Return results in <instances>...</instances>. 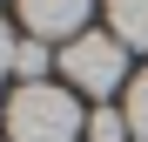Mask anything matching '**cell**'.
<instances>
[{
    "label": "cell",
    "instance_id": "6da1fadb",
    "mask_svg": "<svg viewBox=\"0 0 148 142\" xmlns=\"http://www.w3.org/2000/svg\"><path fill=\"white\" fill-rule=\"evenodd\" d=\"M81 129H88V115L74 108V88L34 81V88H14V102H7V142H74Z\"/></svg>",
    "mask_w": 148,
    "mask_h": 142
},
{
    "label": "cell",
    "instance_id": "7a4b0ae2",
    "mask_svg": "<svg viewBox=\"0 0 148 142\" xmlns=\"http://www.w3.org/2000/svg\"><path fill=\"white\" fill-rule=\"evenodd\" d=\"M61 75L81 95H114L121 75H128V47H121L114 34H81V41L61 47Z\"/></svg>",
    "mask_w": 148,
    "mask_h": 142
},
{
    "label": "cell",
    "instance_id": "3957f363",
    "mask_svg": "<svg viewBox=\"0 0 148 142\" xmlns=\"http://www.w3.org/2000/svg\"><path fill=\"white\" fill-rule=\"evenodd\" d=\"M94 0H20V20H27V41H81L88 34Z\"/></svg>",
    "mask_w": 148,
    "mask_h": 142
},
{
    "label": "cell",
    "instance_id": "277c9868",
    "mask_svg": "<svg viewBox=\"0 0 148 142\" xmlns=\"http://www.w3.org/2000/svg\"><path fill=\"white\" fill-rule=\"evenodd\" d=\"M108 34L148 54V0H108Z\"/></svg>",
    "mask_w": 148,
    "mask_h": 142
},
{
    "label": "cell",
    "instance_id": "5b68a950",
    "mask_svg": "<svg viewBox=\"0 0 148 142\" xmlns=\"http://www.w3.org/2000/svg\"><path fill=\"white\" fill-rule=\"evenodd\" d=\"M47 41H20V54H14V75H20V88H34V81H47Z\"/></svg>",
    "mask_w": 148,
    "mask_h": 142
},
{
    "label": "cell",
    "instance_id": "8992f818",
    "mask_svg": "<svg viewBox=\"0 0 148 142\" xmlns=\"http://www.w3.org/2000/svg\"><path fill=\"white\" fill-rule=\"evenodd\" d=\"M88 135H94V142H128L135 129H128V115H114V108H94V115H88Z\"/></svg>",
    "mask_w": 148,
    "mask_h": 142
},
{
    "label": "cell",
    "instance_id": "52a82bcc",
    "mask_svg": "<svg viewBox=\"0 0 148 142\" xmlns=\"http://www.w3.org/2000/svg\"><path fill=\"white\" fill-rule=\"evenodd\" d=\"M121 115H128V129H135V135H148V68L128 81V108H121Z\"/></svg>",
    "mask_w": 148,
    "mask_h": 142
},
{
    "label": "cell",
    "instance_id": "ba28073f",
    "mask_svg": "<svg viewBox=\"0 0 148 142\" xmlns=\"http://www.w3.org/2000/svg\"><path fill=\"white\" fill-rule=\"evenodd\" d=\"M14 54H20V41H14V27H7V20H0V75L14 68Z\"/></svg>",
    "mask_w": 148,
    "mask_h": 142
},
{
    "label": "cell",
    "instance_id": "9c48e42d",
    "mask_svg": "<svg viewBox=\"0 0 148 142\" xmlns=\"http://www.w3.org/2000/svg\"><path fill=\"white\" fill-rule=\"evenodd\" d=\"M0 122H7V108H0Z\"/></svg>",
    "mask_w": 148,
    "mask_h": 142
}]
</instances>
